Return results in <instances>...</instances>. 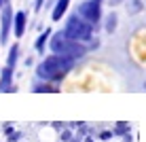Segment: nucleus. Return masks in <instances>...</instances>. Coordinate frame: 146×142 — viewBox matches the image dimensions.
Wrapping results in <instances>:
<instances>
[{
  "instance_id": "4",
  "label": "nucleus",
  "mask_w": 146,
  "mask_h": 142,
  "mask_svg": "<svg viewBox=\"0 0 146 142\" xmlns=\"http://www.w3.org/2000/svg\"><path fill=\"white\" fill-rule=\"evenodd\" d=\"M102 2L104 0H83V2L78 4L76 13L80 17L85 19V21H89L91 26H98L100 21H102Z\"/></svg>"
},
{
  "instance_id": "11",
  "label": "nucleus",
  "mask_w": 146,
  "mask_h": 142,
  "mask_svg": "<svg viewBox=\"0 0 146 142\" xmlns=\"http://www.w3.org/2000/svg\"><path fill=\"white\" fill-rule=\"evenodd\" d=\"M119 26V17H117V13H110L108 17H106V21H104V28H106V32L108 34H112L114 30H117Z\"/></svg>"
},
{
  "instance_id": "14",
  "label": "nucleus",
  "mask_w": 146,
  "mask_h": 142,
  "mask_svg": "<svg viewBox=\"0 0 146 142\" xmlns=\"http://www.w3.org/2000/svg\"><path fill=\"white\" fill-rule=\"evenodd\" d=\"M123 2H127V0H108L110 7H117V4H123Z\"/></svg>"
},
{
  "instance_id": "8",
  "label": "nucleus",
  "mask_w": 146,
  "mask_h": 142,
  "mask_svg": "<svg viewBox=\"0 0 146 142\" xmlns=\"http://www.w3.org/2000/svg\"><path fill=\"white\" fill-rule=\"evenodd\" d=\"M68 7H70V0H55L53 11H51V19L53 21H62V17L68 13Z\"/></svg>"
},
{
  "instance_id": "5",
  "label": "nucleus",
  "mask_w": 146,
  "mask_h": 142,
  "mask_svg": "<svg viewBox=\"0 0 146 142\" xmlns=\"http://www.w3.org/2000/svg\"><path fill=\"white\" fill-rule=\"evenodd\" d=\"M13 7L11 2L7 4V7L0 9V43H9V36H11V30H13Z\"/></svg>"
},
{
  "instance_id": "3",
  "label": "nucleus",
  "mask_w": 146,
  "mask_h": 142,
  "mask_svg": "<svg viewBox=\"0 0 146 142\" xmlns=\"http://www.w3.org/2000/svg\"><path fill=\"white\" fill-rule=\"evenodd\" d=\"M93 28L95 26H91L89 21H85L78 13L70 15L66 19V23H64V32L72 40H78V43H85V45H87L89 40H93Z\"/></svg>"
},
{
  "instance_id": "12",
  "label": "nucleus",
  "mask_w": 146,
  "mask_h": 142,
  "mask_svg": "<svg viewBox=\"0 0 146 142\" xmlns=\"http://www.w3.org/2000/svg\"><path fill=\"white\" fill-rule=\"evenodd\" d=\"M32 91H36V93H42V91H47V93H55V91H57V87L44 81V83H36V85H34V89H32Z\"/></svg>"
},
{
  "instance_id": "2",
  "label": "nucleus",
  "mask_w": 146,
  "mask_h": 142,
  "mask_svg": "<svg viewBox=\"0 0 146 142\" xmlns=\"http://www.w3.org/2000/svg\"><path fill=\"white\" fill-rule=\"evenodd\" d=\"M49 49L51 53L55 55H64V57H70V59H80L89 53V47L85 43H78V40H72L64 30L59 32H53L51 34V40H49Z\"/></svg>"
},
{
  "instance_id": "10",
  "label": "nucleus",
  "mask_w": 146,
  "mask_h": 142,
  "mask_svg": "<svg viewBox=\"0 0 146 142\" xmlns=\"http://www.w3.org/2000/svg\"><path fill=\"white\" fill-rule=\"evenodd\" d=\"M17 59H19V45L13 43L11 49H9V55H7V66L15 70V66H17Z\"/></svg>"
},
{
  "instance_id": "6",
  "label": "nucleus",
  "mask_w": 146,
  "mask_h": 142,
  "mask_svg": "<svg viewBox=\"0 0 146 142\" xmlns=\"http://www.w3.org/2000/svg\"><path fill=\"white\" fill-rule=\"evenodd\" d=\"M26 28H28V13L26 11H17L13 17V34L15 38H21L26 34Z\"/></svg>"
},
{
  "instance_id": "7",
  "label": "nucleus",
  "mask_w": 146,
  "mask_h": 142,
  "mask_svg": "<svg viewBox=\"0 0 146 142\" xmlns=\"http://www.w3.org/2000/svg\"><path fill=\"white\" fill-rule=\"evenodd\" d=\"M13 68H9V66H4L2 70H0V91H15V85H13Z\"/></svg>"
},
{
  "instance_id": "15",
  "label": "nucleus",
  "mask_w": 146,
  "mask_h": 142,
  "mask_svg": "<svg viewBox=\"0 0 146 142\" xmlns=\"http://www.w3.org/2000/svg\"><path fill=\"white\" fill-rule=\"evenodd\" d=\"M42 4H44V0H36V4H34V7H36V11H40V9H42Z\"/></svg>"
},
{
  "instance_id": "13",
  "label": "nucleus",
  "mask_w": 146,
  "mask_h": 142,
  "mask_svg": "<svg viewBox=\"0 0 146 142\" xmlns=\"http://www.w3.org/2000/svg\"><path fill=\"white\" fill-rule=\"evenodd\" d=\"M140 11H142V2H140V0H127V13L135 15Z\"/></svg>"
},
{
  "instance_id": "9",
  "label": "nucleus",
  "mask_w": 146,
  "mask_h": 142,
  "mask_svg": "<svg viewBox=\"0 0 146 142\" xmlns=\"http://www.w3.org/2000/svg\"><path fill=\"white\" fill-rule=\"evenodd\" d=\"M51 34H53V32L47 28V30H44V32H42V34H40V36L36 38V43H34V49H36L38 53H44V47H49V40H51Z\"/></svg>"
},
{
  "instance_id": "1",
  "label": "nucleus",
  "mask_w": 146,
  "mask_h": 142,
  "mask_svg": "<svg viewBox=\"0 0 146 142\" xmlns=\"http://www.w3.org/2000/svg\"><path fill=\"white\" fill-rule=\"evenodd\" d=\"M74 64L76 62L70 57L51 53L36 66V77L40 81H47V83H59V81H64L74 70Z\"/></svg>"
},
{
  "instance_id": "16",
  "label": "nucleus",
  "mask_w": 146,
  "mask_h": 142,
  "mask_svg": "<svg viewBox=\"0 0 146 142\" xmlns=\"http://www.w3.org/2000/svg\"><path fill=\"white\" fill-rule=\"evenodd\" d=\"M9 2H11V0H4V4H9Z\"/></svg>"
}]
</instances>
